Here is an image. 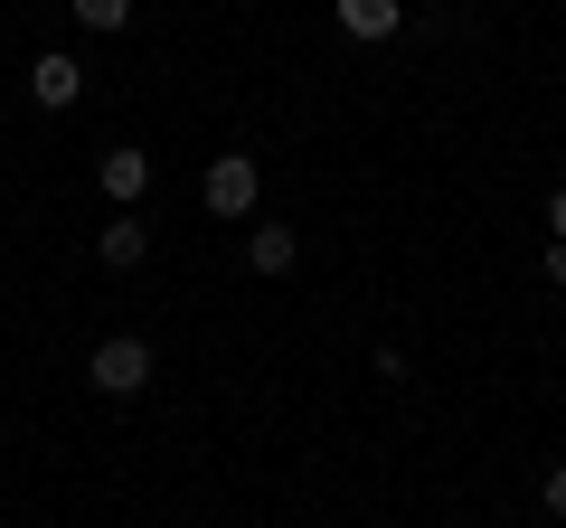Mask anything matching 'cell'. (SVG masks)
<instances>
[{"mask_svg":"<svg viewBox=\"0 0 566 528\" xmlns=\"http://www.w3.org/2000/svg\"><path fill=\"white\" fill-rule=\"evenodd\" d=\"M547 226H557V236H566V189H557V199H547Z\"/></svg>","mask_w":566,"mask_h":528,"instance_id":"11","label":"cell"},{"mask_svg":"<svg viewBox=\"0 0 566 528\" xmlns=\"http://www.w3.org/2000/svg\"><path fill=\"white\" fill-rule=\"evenodd\" d=\"M66 10H76L85 29H104V39H114V29H133V0H66Z\"/></svg>","mask_w":566,"mask_h":528,"instance_id":"8","label":"cell"},{"mask_svg":"<svg viewBox=\"0 0 566 528\" xmlns=\"http://www.w3.org/2000/svg\"><path fill=\"white\" fill-rule=\"evenodd\" d=\"M95 255H104V264H114V274H133V264H142V255H151V226H142V218H133V208H123V218H114V226H104V236H95Z\"/></svg>","mask_w":566,"mask_h":528,"instance_id":"6","label":"cell"},{"mask_svg":"<svg viewBox=\"0 0 566 528\" xmlns=\"http://www.w3.org/2000/svg\"><path fill=\"white\" fill-rule=\"evenodd\" d=\"M293 255H303L293 226H255V236H245V264H255V274H293Z\"/></svg>","mask_w":566,"mask_h":528,"instance_id":"7","label":"cell"},{"mask_svg":"<svg viewBox=\"0 0 566 528\" xmlns=\"http://www.w3.org/2000/svg\"><path fill=\"white\" fill-rule=\"evenodd\" d=\"M538 500H547V519H566V463H557V472L538 482Z\"/></svg>","mask_w":566,"mask_h":528,"instance_id":"9","label":"cell"},{"mask_svg":"<svg viewBox=\"0 0 566 528\" xmlns=\"http://www.w3.org/2000/svg\"><path fill=\"white\" fill-rule=\"evenodd\" d=\"M331 20H340L349 39H397V20H406V0H331Z\"/></svg>","mask_w":566,"mask_h":528,"instance_id":"5","label":"cell"},{"mask_svg":"<svg viewBox=\"0 0 566 528\" xmlns=\"http://www.w3.org/2000/svg\"><path fill=\"white\" fill-rule=\"evenodd\" d=\"M255 199H264L255 151H218V161H208V208H218V218H255Z\"/></svg>","mask_w":566,"mask_h":528,"instance_id":"2","label":"cell"},{"mask_svg":"<svg viewBox=\"0 0 566 528\" xmlns=\"http://www.w3.org/2000/svg\"><path fill=\"white\" fill-rule=\"evenodd\" d=\"M95 180H104V199H123V208H133L142 189H151V151H133V142H123V151H104V161H95Z\"/></svg>","mask_w":566,"mask_h":528,"instance_id":"4","label":"cell"},{"mask_svg":"<svg viewBox=\"0 0 566 528\" xmlns=\"http://www.w3.org/2000/svg\"><path fill=\"white\" fill-rule=\"evenodd\" d=\"M547 284H557V293H566V236H557V245H547Z\"/></svg>","mask_w":566,"mask_h":528,"instance_id":"10","label":"cell"},{"mask_svg":"<svg viewBox=\"0 0 566 528\" xmlns=\"http://www.w3.org/2000/svg\"><path fill=\"white\" fill-rule=\"evenodd\" d=\"M76 95H85V66L48 47V57L29 66V104H48V114H66V104H76Z\"/></svg>","mask_w":566,"mask_h":528,"instance_id":"3","label":"cell"},{"mask_svg":"<svg viewBox=\"0 0 566 528\" xmlns=\"http://www.w3.org/2000/svg\"><path fill=\"white\" fill-rule=\"evenodd\" d=\"M85 378H95V397H142V387H151V340H133V330H114V340H95V359H85Z\"/></svg>","mask_w":566,"mask_h":528,"instance_id":"1","label":"cell"}]
</instances>
